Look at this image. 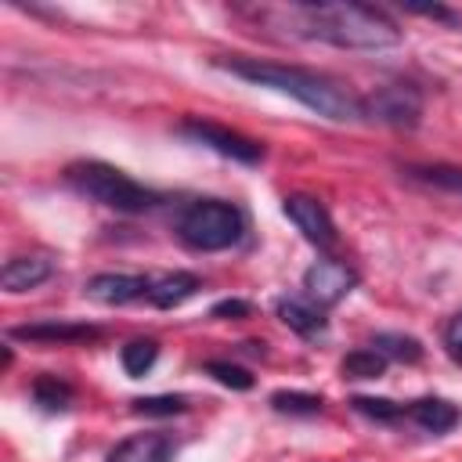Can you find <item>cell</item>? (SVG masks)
<instances>
[{"label":"cell","instance_id":"cell-1","mask_svg":"<svg viewBox=\"0 0 462 462\" xmlns=\"http://www.w3.org/2000/svg\"><path fill=\"white\" fill-rule=\"evenodd\" d=\"M263 18H274L289 36L318 40L346 51H383L401 43V25L372 4L332 0V4H289V7H263Z\"/></svg>","mask_w":462,"mask_h":462},{"label":"cell","instance_id":"cell-2","mask_svg":"<svg viewBox=\"0 0 462 462\" xmlns=\"http://www.w3.org/2000/svg\"><path fill=\"white\" fill-rule=\"evenodd\" d=\"M217 69L256 83V87H271L278 94L296 97L300 105H307L310 112L332 119V123H354L365 119L361 112V97L354 90H346L339 79L314 72V69H300V65H285V61H263V58H217Z\"/></svg>","mask_w":462,"mask_h":462},{"label":"cell","instance_id":"cell-3","mask_svg":"<svg viewBox=\"0 0 462 462\" xmlns=\"http://www.w3.org/2000/svg\"><path fill=\"white\" fill-rule=\"evenodd\" d=\"M65 180L79 195L94 199L97 206L116 209V213H130V217L134 213H148V209H155L162 202L159 191L144 188L141 180H134L130 173H123V170H116V166H108L101 159H79V162H72L65 170Z\"/></svg>","mask_w":462,"mask_h":462},{"label":"cell","instance_id":"cell-4","mask_svg":"<svg viewBox=\"0 0 462 462\" xmlns=\"http://www.w3.org/2000/svg\"><path fill=\"white\" fill-rule=\"evenodd\" d=\"M173 231L177 238L188 245V249H199V253H220V249H231L242 231H245V213L227 202V199H191L177 220H173Z\"/></svg>","mask_w":462,"mask_h":462},{"label":"cell","instance_id":"cell-5","mask_svg":"<svg viewBox=\"0 0 462 462\" xmlns=\"http://www.w3.org/2000/svg\"><path fill=\"white\" fill-rule=\"evenodd\" d=\"M365 119H375L393 130H415L422 119V90L415 83H383L361 97Z\"/></svg>","mask_w":462,"mask_h":462},{"label":"cell","instance_id":"cell-6","mask_svg":"<svg viewBox=\"0 0 462 462\" xmlns=\"http://www.w3.org/2000/svg\"><path fill=\"white\" fill-rule=\"evenodd\" d=\"M180 134L191 137L195 144L213 148V152L224 155V159L245 162V166H256V162L263 159V144H260V141H253V137H245V134H238V130H231V126H220V123H213V119L191 116V119L180 123Z\"/></svg>","mask_w":462,"mask_h":462},{"label":"cell","instance_id":"cell-7","mask_svg":"<svg viewBox=\"0 0 462 462\" xmlns=\"http://www.w3.org/2000/svg\"><path fill=\"white\" fill-rule=\"evenodd\" d=\"M357 271L343 260H314L307 271H303V289H307V300L318 303V307H336L339 300H346L354 289H357Z\"/></svg>","mask_w":462,"mask_h":462},{"label":"cell","instance_id":"cell-8","mask_svg":"<svg viewBox=\"0 0 462 462\" xmlns=\"http://www.w3.org/2000/svg\"><path fill=\"white\" fill-rule=\"evenodd\" d=\"M282 209H285V217L296 224V231H300L307 242H314L318 249H332V245H336L339 235H336L332 213L325 209L321 199L303 195V191H292V195L282 199Z\"/></svg>","mask_w":462,"mask_h":462},{"label":"cell","instance_id":"cell-9","mask_svg":"<svg viewBox=\"0 0 462 462\" xmlns=\"http://www.w3.org/2000/svg\"><path fill=\"white\" fill-rule=\"evenodd\" d=\"M148 289H152V278H144V274L105 271V274H94L83 285V296H90L94 303H105V307H123V303H134V300L148 296Z\"/></svg>","mask_w":462,"mask_h":462},{"label":"cell","instance_id":"cell-10","mask_svg":"<svg viewBox=\"0 0 462 462\" xmlns=\"http://www.w3.org/2000/svg\"><path fill=\"white\" fill-rule=\"evenodd\" d=\"M7 336L11 339H29V343H94V339H101V328L97 325H87V321H58V318H47V321L14 325Z\"/></svg>","mask_w":462,"mask_h":462},{"label":"cell","instance_id":"cell-11","mask_svg":"<svg viewBox=\"0 0 462 462\" xmlns=\"http://www.w3.org/2000/svg\"><path fill=\"white\" fill-rule=\"evenodd\" d=\"M173 437L162 433V430H152V433H134L126 440H119L105 462H173Z\"/></svg>","mask_w":462,"mask_h":462},{"label":"cell","instance_id":"cell-12","mask_svg":"<svg viewBox=\"0 0 462 462\" xmlns=\"http://www.w3.org/2000/svg\"><path fill=\"white\" fill-rule=\"evenodd\" d=\"M274 310H278L282 325H289V328H292L296 336H303V339H321V336H325V328H328V321H325L321 307H318V303H310V300L282 296V300L274 303Z\"/></svg>","mask_w":462,"mask_h":462},{"label":"cell","instance_id":"cell-13","mask_svg":"<svg viewBox=\"0 0 462 462\" xmlns=\"http://www.w3.org/2000/svg\"><path fill=\"white\" fill-rule=\"evenodd\" d=\"M404 415L415 426H422L426 433H451L458 426V419H462L458 404H451L444 397H419V401L404 404Z\"/></svg>","mask_w":462,"mask_h":462},{"label":"cell","instance_id":"cell-14","mask_svg":"<svg viewBox=\"0 0 462 462\" xmlns=\"http://www.w3.org/2000/svg\"><path fill=\"white\" fill-rule=\"evenodd\" d=\"M51 274H54V263L47 256L29 253V256H11L4 263V271H0V282H4L7 292H25V289L43 285Z\"/></svg>","mask_w":462,"mask_h":462},{"label":"cell","instance_id":"cell-15","mask_svg":"<svg viewBox=\"0 0 462 462\" xmlns=\"http://www.w3.org/2000/svg\"><path fill=\"white\" fill-rule=\"evenodd\" d=\"M199 289H202L199 274H191V271H170V274L152 278L148 303L159 307V310H173V307H180L184 300H191Z\"/></svg>","mask_w":462,"mask_h":462},{"label":"cell","instance_id":"cell-16","mask_svg":"<svg viewBox=\"0 0 462 462\" xmlns=\"http://www.w3.org/2000/svg\"><path fill=\"white\" fill-rule=\"evenodd\" d=\"M372 350H379L386 361H422V343L415 336H401V332H375L372 336Z\"/></svg>","mask_w":462,"mask_h":462},{"label":"cell","instance_id":"cell-17","mask_svg":"<svg viewBox=\"0 0 462 462\" xmlns=\"http://www.w3.org/2000/svg\"><path fill=\"white\" fill-rule=\"evenodd\" d=\"M386 357L379 354V350H372V346H357V350H350L343 361H339V372H343V379H379L383 372H386Z\"/></svg>","mask_w":462,"mask_h":462},{"label":"cell","instance_id":"cell-18","mask_svg":"<svg viewBox=\"0 0 462 462\" xmlns=\"http://www.w3.org/2000/svg\"><path fill=\"white\" fill-rule=\"evenodd\" d=\"M155 357H159V343L155 339H130L126 346H119V365H123V372L130 375V379H141L152 365H155Z\"/></svg>","mask_w":462,"mask_h":462},{"label":"cell","instance_id":"cell-19","mask_svg":"<svg viewBox=\"0 0 462 462\" xmlns=\"http://www.w3.org/2000/svg\"><path fill=\"white\" fill-rule=\"evenodd\" d=\"M32 401L43 408V411H65L72 404V386L58 375H40L32 383Z\"/></svg>","mask_w":462,"mask_h":462},{"label":"cell","instance_id":"cell-20","mask_svg":"<svg viewBox=\"0 0 462 462\" xmlns=\"http://www.w3.org/2000/svg\"><path fill=\"white\" fill-rule=\"evenodd\" d=\"M271 408L282 415H318L321 411V397L318 393H303V390H274L271 393Z\"/></svg>","mask_w":462,"mask_h":462},{"label":"cell","instance_id":"cell-21","mask_svg":"<svg viewBox=\"0 0 462 462\" xmlns=\"http://www.w3.org/2000/svg\"><path fill=\"white\" fill-rule=\"evenodd\" d=\"M404 173L415 177V180H426L433 188H444V191H458L462 195V170L458 166H440V162H433V166H404Z\"/></svg>","mask_w":462,"mask_h":462},{"label":"cell","instance_id":"cell-22","mask_svg":"<svg viewBox=\"0 0 462 462\" xmlns=\"http://www.w3.org/2000/svg\"><path fill=\"white\" fill-rule=\"evenodd\" d=\"M134 415H180L188 411V397L180 393H155V397H137L130 401Z\"/></svg>","mask_w":462,"mask_h":462},{"label":"cell","instance_id":"cell-23","mask_svg":"<svg viewBox=\"0 0 462 462\" xmlns=\"http://www.w3.org/2000/svg\"><path fill=\"white\" fill-rule=\"evenodd\" d=\"M350 408L361 411V415H368V419H375V422H397L404 415V404H397L390 397H365V393L350 397Z\"/></svg>","mask_w":462,"mask_h":462},{"label":"cell","instance_id":"cell-24","mask_svg":"<svg viewBox=\"0 0 462 462\" xmlns=\"http://www.w3.org/2000/svg\"><path fill=\"white\" fill-rule=\"evenodd\" d=\"M206 372H209L217 383L231 386V390H249V386H253V375H249L245 368L231 365V361H206Z\"/></svg>","mask_w":462,"mask_h":462},{"label":"cell","instance_id":"cell-25","mask_svg":"<svg viewBox=\"0 0 462 462\" xmlns=\"http://www.w3.org/2000/svg\"><path fill=\"white\" fill-rule=\"evenodd\" d=\"M249 314H253V303L249 300H220V303L209 307V318H231V321H238V318H249Z\"/></svg>","mask_w":462,"mask_h":462},{"label":"cell","instance_id":"cell-26","mask_svg":"<svg viewBox=\"0 0 462 462\" xmlns=\"http://www.w3.org/2000/svg\"><path fill=\"white\" fill-rule=\"evenodd\" d=\"M444 346H448V354L455 361H462V310L451 314V321L444 325Z\"/></svg>","mask_w":462,"mask_h":462},{"label":"cell","instance_id":"cell-27","mask_svg":"<svg viewBox=\"0 0 462 462\" xmlns=\"http://www.w3.org/2000/svg\"><path fill=\"white\" fill-rule=\"evenodd\" d=\"M408 11H411V14H426V18H440V22H448V25H458V22H462L455 11H448V7H437V4H433V7H419V4H408Z\"/></svg>","mask_w":462,"mask_h":462}]
</instances>
